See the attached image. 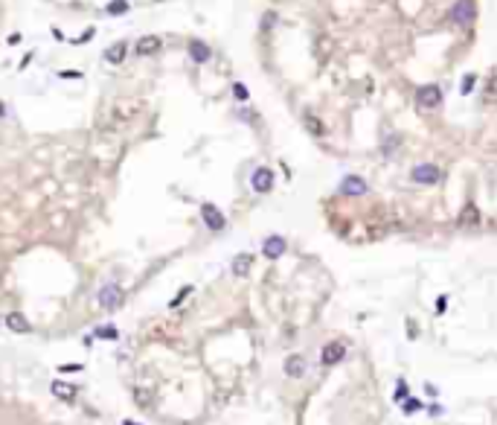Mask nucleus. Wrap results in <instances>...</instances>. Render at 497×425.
I'll return each mask as SVG.
<instances>
[{"label": "nucleus", "mask_w": 497, "mask_h": 425, "mask_svg": "<svg viewBox=\"0 0 497 425\" xmlns=\"http://www.w3.org/2000/svg\"><path fill=\"white\" fill-rule=\"evenodd\" d=\"M99 306L108 309V312H114V309L122 306V289L117 283H108V286L99 289Z\"/></svg>", "instance_id": "f257e3e1"}, {"label": "nucleus", "mask_w": 497, "mask_h": 425, "mask_svg": "<svg viewBox=\"0 0 497 425\" xmlns=\"http://www.w3.org/2000/svg\"><path fill=\"white\" fill-rule=\"evenodd\" d=\"M474 15H477V9H474V0H460V3L451 9V20H454V23H460V26H468V23H474Z\"/></svg>", "instance_id": "f03ea898"}, {"label": "nucleus", "mask_w": 497, "mask_h": 425, "mask_svg": "<svg viewBox=\"0 0 497 425\" xmlns=\"http://www.w3.org/2000/svg\"><path fill=\"white\" fill-rule=\"evenodd\" d=\"M416 99H419V108L433 111V108H439V102H442V90H439L436 85H425V87H419Z\"/></svg>", "instance_id": "7ed1b4c3"}, {"label": "nucleus", "mask_w": 497, "mask_h": 425, "mask_svg": "<svg viewBox=\"0 0 497 425\" xmlns=\"http://www.w3.org/2000/svg\"><path fill=\"white\" fill-rule=\"evenodd\" d=\"M201 216H204L206 227H209V230H215V233L227 227V219H224V213L215 204H204V207H201Z\"/></svg>", "instance_id": "20e7f679"}, {"label": "nucleus", "mask_w": 497, "mask_h": 425, "mask_svg": "<svg viewBox=\"0 0 497 425\" xmlns=\"http://www.w3.org/2000/svg\"><path fill=\"white\" fill-rule=\"evenodd\" d=\"M410 178L416 184H436L439 181V169L433 163H419V166H413Z\"/></svg>", "instance_id": "39448f33"}, {"label": "nucleus", "mask_w": 497, "mask_h": 425, "mask_svg": "<svg viewBox=\"0 0 497 425\" xmlns=\"http://www.w3.org/2000/svg\"><path fill=\"white\" fill-rule=\"evenodd\" d=\"M250 187H253V192H271V187H274V172L268 169V166L256 169L253 178H250Z\"/></svg>", "instance_id": "423d86ee"}, {"label": "nucleus", "mask_w": 497, "mask_h": 425, "mask_svg": "<svg viewBox=\"0 0 497 425\" xmlns=\"http://www.w3.org/2000/svg\"><path fill=\"white\" fill-rule=\"evenodd\" d=\"M343 356H346V347H343L340 341H331V344H326V347H323V353H320V361H323L326 367H331V364L343 361Z\"/></svg>", "instance_id": "0eeeda50"}, {"label": "nucleus", "mask_w": 497, "mask_h": 425, "mask_svg": "<svg viewBox=\"0 0 497 425\" xmlns=\"http://www.w3.org/2000/svg\"><path fill=\"white\" fill-rule=\"evenodd\" d=\"M285 248H288V245H285V239L276 236V233H274V236H268L265 242H262V254L268 256V259H279V256L285 254Z\"/></svg>", "instance_id": "6e6552de"}, {"label": "nucleus", "mask_w": 497, "mask_h": 425, "mask_svg": "<svg viewBox=\"0 0 497 425\" xmlns=\"http://www.w3.org/2000/svg\"><path fill=\"white\" fill-rule=\"evenodd\" d=\"M6 326L17 332V335H26V332H32V323L26 321V315H20V312H9L6 315Z\"/></svg>", "instance_id": "1a4fd4ad"}, {"label": "nucleus", "mask_w": 497, "mask_h": 425, "mask_svg": "<svg viewBox=\"0 0 497 425\" xmlns=\"http://www.w3.org/2000/svg\"><path fill=\"white\" fill-rule=\"evenodd\" d=\"M340 192L343 195H363V192H366V181L358 178V175H346L343 184H340Z\"/></svg>", "instance_id": "9d476101"}, {"label": "nucleus", "mask_w": 497, "mask_h": 425, "mask_svg": "<svg viewBox=\"0 0 497 425\" xmlns=\"http://www.w3.org/2000/svg\"><path fill=\"white\" fill-rule=\"evenodd\" d=\"M50 391L55 393L58 399H64V402H73V399H76V388H73L70 382H61V379H55V382H52Z\"/></svg>", "instance_id": "9b49d317"}, {"label": "nucleus", "mask_w": 497, "mask_h": 425, "mask_svg": "<svg viewBox=\"0 0 497 425\" xmlns=\"http://www.w3.org/2000/svg\"><path fill=\"white\" fill-rule=\"evenodd\" d=\"M285 373L291 376V379H300V376L306 373V358L303 356H288L285 358Z\"/></svg>", "instance_id": "f8f14e48"}, {"label": "nucleus", "mask_w": 497, "mask_h": 425, "mask_svg": "<svg viewBox=\"0 0 497 425\" xmlns=\"http://www.w3.org/2000/svg\"><path fill=\"white\" fill-rule=\"evenodd\" d=\"M189 55H192V61H198V64H204V61L212 58V52H209V47H206L204 41H192V44H189Z\"/></svg>", "instance_id": "ddd939ff"}, {"label": "nucleus", "mask_w": 497, "mask_h": 425, "mask_svg": "<svg viewBox=\"0 0 497 425\" xmlns=\"http://www.w3.org/2000/svg\"><path fill=\"white\" fill-rule=\"evenodd\" d=\"M157 50H160V38H157V35H143L137 41L140 55H152V52H157Z\"/></svg>", "instance_id": "4468645a"}, {"label": "nucleus", "mask_w": 497, "mask_h": 425, "mask_svg": "<svg viewBox=\"0 0 497 425\" xmlns=\"http://www.w3.org/2000/svg\"><path fill=\"white\" fill-rule=\"evenodd\" d=\"M125 52H128V44H125V41H120V44L108 47V52H105V61H108V64H120L122 58H125Z\"/></svg>", "instance_id": "2eb2a0df"}, {"label": "nucleus", "mask_w": 497, "mask_h": 425, "mask_svg": "<svg viewBox=\"0 0 497 425\" xmlns=\"http://www.w3.org/2000/svg\"><path fill=\"white\" fill-rule=\"evenodd\" d=\"M250 262H253V259H250L247 254L236 256V259H233V274H236V277H244V274L250 271Z\"/></svg>", "instance_id": "dca6fc26"}, {"label": "nucleus", "mask_w": 497, "mask_h": 425, "mask_svg": "<svg viewBox=\"0 0 497 425\" xmlns=\"http://www.w3.org/2000/svg\"><path fill=\"white\" fill-rule=\"evenodd\" d=\"M128 9H131L128 0H111V3H108V15H125Z\"/></svg>", "instance_id": "f3484780"}, {"label": "nucleus", "mask_w": 497, "mask_h": 425, "mask_svg": "<svg viewBox=\"0 0 497 425\" xmlns=\"http://www.w3.org/2000/svg\"><path fill=\"white\" fill-rule=\"evenodd\" d=\"M410 396V388H407V382H398L395 385V402H404Z\"/></svg>", "instance_id": "a211bd4d"}, {"label": "nucleus", "mask_w": 497, "mask_h": 425, "mask_svg": "<svg viewBox=\"0 0 497 425\" xmlns=\"http://www.w3.org/2000/svg\"><path fill=\"white\" fill-rule=\"evenodd\" d=\"M117 335H120V332H117L114 326H99V329H96V338H108V341H114Z\"/></svg>", "instance_id": "6ab92c4d"}, {"label": "nucleus", "mask_w": 497, "mask_h": 425, "mask_svg": "<svg viewBox=\"0 0 497 425\" xmlns=\"http://www.w3.org/2000/svg\"><path fill=\"white\" fill-rule=\"evenodd\" d=\"M233 93H236V99H239V102H247V99H250L247 87L241 85V82H236V85H233Z\"/></svg>", "instance_id": "aec40b11"}, {"label": "nucleus", "mask_w": 497, "mask_h": 425, "mask_svg": "<svg viewBox=\"0 0 497 425\" xmlns=\"http://www.w3.org/2000/svg\"><path fill=\"white\" fill-rule=\"evenodd\" d=\"M398 405H401V411H404V414H413V411L422 408V402H416V399H410V396H407L404 402H398Z\"/></svg>", "instance_id": "412c9836"}, {"label": "nucleus", "mask_w": 497, "mask_h": 425, "mask_svg": "<svg viewBox=\"0 0 497 425\" xmlns=\"http://www.w3.org/2000/svg\"><path fill=\"white\" fill-rule=\"evenodd\" d=\"M474 82H477V79H474V73H468V76L463 79V87H460V90H463V96H468V93L474 90Z\"/></svg>", "instance_id": "4be33fe9"}, {"label": "nucleus", "mask_w": 497, "mask_h": 425, "mask_svg": "<svg viewBox=\"0 0 497 425\" xmlns=\"http://www.w3.org/2000/svg\"><path fill=\"white\" fill-rule=\"evenodd\" d=\"M189 291H192V286H186V289H180V294H177V297H174V300H171L169 306H180V300H183V297H186Z\"/></svg>", "instance_id": "5701e85b"}, {"label": "nucleus", "mask_w": 497, "mask_h": 425, "mask_svg": "<svg viewBox=\"0 0 497 425\" xmlns=\"http://www.w3.org/2000/svg\"><path fill=\"white\" fill-rule=\"evenodd\" d=\"M58 76H61V79H79L82 73H76V70H64V73H58Z\"/></svg>", "instance_id": "b1692460"}, {"label": "nucleus", "mask_w": 497, "mask_h": 425, "mask_svg": "<svg viewBox=\"0 0 497 425\" xmlns=\"http://www.w3.org/2000/svg\"><path fill=\"white\" fill-rule=\"evenodd\" d=\"M445 306H448V297H439V300H436V312L442 315V312H445Z\"/></svg>", "instance_id": "393cba45"}, {"label": "nucleus", "mask_w": 497, "mask_h": 425, "mask_svg": "<svg viewBox=\"0 0 497 425\" xmlns=\"http://www.w3.org/2000/svg\"><path fill=\"white\" fill-rule=\"evenodd\" d=\"M3 114H6V105L0 102V117H3Z\"/></svg>", "instance_id": "a878e982"}, {"label": "nucleus", "mask_w": 497, "mask_h": 425, "mask_svg": "<svg viewBox=\"0 0 497 425\" xmlns=\"http://www.w3.org/2000/svg\"><path fill=\"white\" fill-rule=\"evenodd\" d=\"M125 425H134V423H125Z\"/></svg>", "instance_id": "bb28decb"}]
</instances>
